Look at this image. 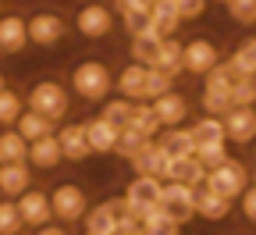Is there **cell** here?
<instances>
[{"label": "cell", "mask_w": 256, "mask_h": 235, "mask_svg": "<svg viewBox=\"0 0 256 235\" xmlns=\"http://www.w3.org/2000/svg\"><path fill=\"white\" fill-rule=\"evenodd\" d=\"M200 107H203V114H214V118H220L224 111L232 107V100H228V93H217V89H203V93H200Z\"/></svg>", "instance_id": "37"}, {"label": "cell", "mask_w": 256, "mask_h": 235, "mask_svg": "<svg viewBox=\"0 0 256 235\" xmlns=\"http://www.w3.org/2000/svg\"><path fill=\"white\" fill-rule=\"evenodd\" d=\"M32 235H72V231H68V224H60V221H46L40 228H32Z\"/></svg>", "instance_id": "43"}, {"label": "cell", "mask_w": 256, "mask_h": 235, "mask_svg": "<svg viewBox=\"0 0 256 235\" xmlns=\"http://www.w3.org/2000/svg\"><path fill=\"white\" fill-rule=\"evenodd\" d=\"M164 167H168V150L160 146L156 139H150L136 157H132V171L136 175H153V178H164Z\"/></svg>", "instance_id": "19"}, {"label": "cell", "mask_w": 256, "mask_h": 235, "mask_svg": "<svg viewBox=\"0 0 256 235\" xmlns=\"http://www.w3.org/2000/svg\"><path fill=\"white\" fill-rule=\"evenodd\" d=\"M110 235H142V228H139V224H118Z\"/></svg>", "instance_id": "45"}, {"label": "cell", "mask_w": 256, "mask_h": 235, "mask_svg": "<svg viewBox=\"0 0 256 235\" xmlns=\"http://www.w3.org/2000/svg\"><path fill=\"white\" fill-rule=\"evenodd\" d=\"M249 182H252V185H256V171H252V175H249Z\"/></svg>", "instance_id": "46"}, {"label": "cell", "mask_w": 256, "mask_h": 235, "mask_svg": "<svg viewBox=\"0 0 256 235\" xmlns=\"http://www.w3.org/2000/svg\"><path fill=\"white\" fill-rule=\"evenodd\" d=\"M57 136V146H60V160H86L92 150H89V139H86V125L82 121H72V125H64L60 132H54Z\"/></svg>", "instance_id": "12"}, {"label": "cell", "mask_w": 256, "mask_h": 235, "mask_svg": "<svg viewBox=\"0 0 256 235\" xmlns=\"http://www.w3.org/2000/svg\"><path fill=\"white\" fill-rule=\"evenodd\" d=\"M25 111V96L14 89V86H0V128L4 125H14L18 121V114Z\"/></svg>", "instance_id": "29"}, {"label": "cell", "mask_w": 256, "mask_h": 235, "mask_svg": "<svg viewBox=\"0 0 256 235\" xmlns=\"http://www.w3.org/2000/svg\"><path fill=\"white\" fill-rule=\"evenodd\" d=\"M206 178V167L196 160V153L192 157H168V167H164V182H185L192 189H200Z\"/></svg>", "instance_id": "15"}, {"label": "cell", "mask_w": 256, "mask_h": 235, "mask_svg": "<svg viewBox=\"0 0 256 235\" xmlns=\"http://www.w3.org/2000/svg\"><path fill=\"white\" fill-rule=\"evenodd\" d=\"M121 25H124V32H128V36H139V32L150 25V8H136V11L121 15Z\"/></svg>", "instance_id": "40"}, {"label": "cell", "mask_w": 256, "mask_h": 235, "mask_svg": "<svg viewBox=\"0 0 256 235\" xmlns=\"http://www.w3.org/2000/svg\"><path fill=\"white\" fill-rule=\"evenodd\" d=\"M82 125H86V139H89V150H92V153H114L118 125H110L107 118H89V121H82Z\"/></svg>", "instance_id": "22"}, {"label": "cell", "mask_w": 256, "mask_h": 235, "mask_svg": "<svg viewBox=\"0 0 256 235\" xmlns=\"http://www.w3.org/2000/svg\"><path fill=\"white\" fill-rule=\"evenodd\" d=\"M32 185V167L25 160H14V164H0V196L14 199L18 192H25Z\"/></svg>", "instance_id": "20"}, {"label": "cell", "mask_w": 256, "mask_h": 235, "mask_svg": "<svg viewBox=\"0 0 256 235\" xmlns=\"http://www.w3.org/2000/svg\"><path fill=\"white\" fill-rule=\"evenodd\" d=\"M124 125L136 128L139 136H146V139H156V136H160V121H156V114H153V107H150V100H136V104H132V114H128Z\"/></svg>", "instance_id": "25"}, {"label": "cell", "mask_w": 256, "mask_h": 235, "mask_svg": "<svg viewBox=\"0 0 256 235\" xmlns=\"http://www.w3.org/2000/svg\"><path fill=\"white\" fill-rule=\"evenodd\" d=\"M114 8H118V15H128V11H136V8H150L146 0H114Z\"/></svg>", "instance_id": "44"}, {"label": "cell", "mask_w": 256, "mask_h": 235, "mask_svg": "<svg viewBox=\"0 0 256 235\" xmlns=\"http://www.w3.org/2000/svg\"><path fill=\"white\" fill-rule=\"evenodd\" d=\"M14 128H18V136L25 139V143H32V139H40V136H50L54 132V121L50 118H43V114H36V111H22L18 114V121H14Z\"/></svg>", "instance_id": "27"}, {"label": "cell", "mask_w": 256, "mask_h": 235, "mask_svg": "<svg viewBox=\"0 0 256 235\" xmlns=\"http://www.w3.org/2000/svg\"><path fill=\"white\" fill-rule=\"evenodd\" d=\"M25 224H22V214L14 207V199H0V235H22Z\"/></svg>", "instance_id": "32"}, {"label": "cell", "mask_w": 256, "mask_h": 235, "mask_svg": "<svg viewBox=\"0 0 256 235\" xmlns=\"http://www.w3.org/2000/svg\"><path fill=\"white\" fill-rule=\"evenodd\" d=\"M146 143H150L146 136H139V132H136V128H128V125H121V128H118L114 153H118V157H124V160H132V157H136V153H139Z\"/></svg>", "instance_id": "31"}, {"label": "cell", "mask_w": 256, "mask_h": 235, "mask_svg": "<svg viewBox=\"0 0 256 235\" xmlns=\"http://www.w3.org/2000/svg\"><path fill=\"white\" fill-rule=\"evenodd\" d=\"M86 221V235H110L118 228V199H104L82 214Z\"/></svg>", "instance_id": "18"}, {"label": "cell", "mask_w": 256, "mask_h": 235, "mask_svg": "<svg viewBox=\"0 0 256 235\" xmlns=\"http://www.w3.org/2000/svg\"><path fill=\"white\" fill-rule=\"evenodd\" d=\"M224 8L235 25H256V0H228Z\"/></svg>", "instance_id": "35"}, {"label": "cell", "mask_w": 256, "mask_h": 235, "mask_svg": "<svg viewBox=\"0 0 256 235\" xmlns=\"http://www.w3.org/2000/svg\"><path fill=\"white\" fill-rule=\"evenodd\" d=\"M160 189H164V178H153V175H136L124 189V199L132 203L139 214L146 207H156L160 203Z\"/></svg>", "instance_id": "13"}, {"label": "cell", "mask_w": 256, "mask_h": 235, "mask_svg": "<svg viewBox=\"0 0 256 235\" xmlns=\"http://www.w3.org/2000/svg\"><path fill=\"white\" fill-rule=\"evenodd\" d=\"M150 64H153V68H160V72H168L171 79H178V75H182V40H178V36L156 40Z\"/></svg>", "instance_id": "17"}, {"label": "cell", "mask_w": 256, "mask_h": 235, "mask_svg": "<svg viewBox=\"0 0 256 235\" xmlns=\"http://www.w3.org/2000/svg\"><path fill=\"white\" fill-rule=\"evenodd\" d=\"M252 86H256V72H252Z\"/></svg>", "instance_id": "49"}, {"label": "cell", "mask_w": 256, "mask_h": 235, "mask_svg": "<svg viewBox=\"0 0 256 235\" xmlns=\"http://www.w3.org/2000/svg\"><path fill=\"white\" fill-rule=\"evenodd\" d=\"M171 86H174V79H171L168 72H160V68H153V64H146V100L168 93Z\"/></svg>", "instance_id": "36"}, {"label": "cell", "mask_w": 256, "mask_h": 235, "mask_svg": "<svg viewBox=\"0 0 256 235\" xmlns=\"http://www.w3.org/2000/svg\"><path fill=\"white\" fill-rule=\"evenodd\" d=\"M203 11H206V0H174V15L182 22H196L203 18Z\"/></svg>", "instance_id": "41"}, {"label": "cell", "mask_w": 256, "mask_h": 235, "mask_svg": "<svg viewBox=\"0 0 256 235\" xmlns=\"http://www.w3.org/2000/svg\"><path fill=\"white\" fill-rule=\"evenodd\" d=\"M228 64H232V72H235V75H252V72H256V36L242 40V43L232 50Z\"/></svg>", "instance_id": "30"}, {"label": "cell", "mask_w": 256, "mask_h": 235, "mask_svg": "<svg viewBox=\"0 0 256 235\" xmlns=\"http://www.w3.org/2000/svg\"><path fill=\"white\" fill-rule=\"evenodd\" d=\"M238 210H242V217L256 228V185L249 182L246 189H242V196H238Z\"/></svg>", "instance_id": "42"}, {"label": "cell", "mask_w": 256, "mask_h": 235, "mask_svg": "<svg viewBox=\"0 0 256 235\" xmlns=\"http://www.w3.org/2000/svg\"><path fill=\"white\" fill-rule=\"evenodd\" d=\"M68 89L78 100H86V104H104L107 93L114 89V72L100 57H82V61H75V68H72Z\"/></svg>", "instance_id": "1"}, {"label": "cell", "mask_w": 256, "mask_h": 235, "mask_svg": "<svg viewBox=\"0 0 256 235\" xmlns=\"http://www.w3.org/2000/svg\"><path fill=\"white\" fill-rule=\"evenodd\" d=\"M28 47V32H25V18L22 15H4L0 11V54L14 57Z\"/></svg>", "instance_id": "14"}, {"label": "cell", "mask_w": 256, "mask_h": 235, "mask_svg": "<svg viewBox=\"0 0 256 235\" xmlns=\"http://www.w3.org/2000/svg\"><path fill=\"white\" fill-rule=\"evenodd\" d=\"M224 121V136H228V143H252L256 139V104H246V107H228L220 114Z\"/></svg>", "instance_id": "10"}, {"label": "cell", "mask_w": 256, "mask_h": 235, "mask_svg": "<svg viewBox=\"0 0 256 235\" xmlns=\"http://www.w3.org/2000/svg\"><path fill=\"white\" fill-rule=\"evenodd\" d=\"M0 11H4V0H0Z\"/></svg>", "instance_id": "51"}, {"label": "cell", "mask_w": 256, "mask_h": 235, "mask_svg": "<svg viewBox=\"0 0 256 235\" xmlns=\"http://www.w3.org/2000/svg\"><path fill=\"white\" fill-rule=\"evenodd\" d=\"M192 139H196V146H210V143H228V136H224V121L214 118V114H203L200 121L188 125Z\"/></svg>", "instance_id": "26"}, {"label": "cell", "mask_w": 256, "mask_h": 235, "mask_svg": "<svg viewBox=\"0 0 256 235\" xmlns=\"http://www.w3.org/2000/svg\"><path fill=\"white\" fill-rule=\"evenodd\" d=\"M232 214V199H224L220 192H214V189H206V185H200L196 189V217H203V221H224Z\"/></svg>", "instance_id": "21"}, {"label": "cell", "mask_w": 256, "mask_h": 235, "mask_svg": "<svg viewBox=\"0 0 256 235\" xmlns=\"http://www.w3.org/2000/svg\"><path fill=\"white\" fill-rule=\"evenodd\" d=\"M0 86H4V72H0Z\"/></svg>", "instance_id": "48"}, {"label": "cell", "mask_w": 256, "mask_h": 235, "mask_svg": "<svg viewBox=\"0 0 256 235\" xmlns=\"http://www.w3.org/2000/svg\"><path fill=\"white\" fill-rule=\"evenodd\" d=\"M25 164L36 167V171H54V167L60 164V146H57V136L50 132V136H40L32 139L28 150H25Z\"/></svg>", "instance_id": "16"}, {"label": "cell", "mask_w": 256, "mask_h": 235, "mask_svg": "<svg viewBox=\"0 0 256 235\" xmlns=\"http://www.w3.org/2000/svg\"><path fill=\"white\" fill-rule=\"evenodd\" d=\"M153 47H156V40H153V36H146V32H139V36H132V47H128V54H132V61H136V64H150Z\"/></svg>", "instance_id": "39"}, {"label": "cell", "mask_w": 256, "mask_h": 235, "mask_svg": "<svg viewBox=\"0 0 256 235\" xmlns=\"http://www.w3.org/2000/svg\"><path fill=\"white\" fill-rule=\"evenodd\" d=\"M156 143L168 150V157H192V153H196V139H192V132L185 125L164 128V136H160Z\"/></svg>", "instance_id": "24"}, {"label": "cell", "mask_w": 256, "mask_h": 235, "mask_svg": "<svg viewBox=\"0 0 256 235\" xmlns=\"http://www.w3.org/2000/svg\"><path fill=\"white\" fill-rule=\"evenodd\" d=\"M22 96H25V107H28V111L50 118L54 125L64 121V118H68V111H72V89L64 86L60 79H36Z\"/></svg>", "instance_id": "2"}, {"label": "cell", "mask_w": 256, "mask_h": 235, "mask_svg": "<svg viewBox=\"0 0 256 235\" xmlns=\"http://www.w3.org/2000/svg\"><path fill=\"white\" fill-rule=\"evenodd\" d=\"M46 196H50L54 221H60V224H75V221H82V214L89 210V192H86L82 185H75V182H60V185H54Z\"/></svg>", "instance_id": "3"}, {"label": "cell", "mask_w": 256, "mask_h": 235, "mask_svg": "<svg viewBox=\"0 0 256 235\" xmlns=\"http://www.w3.org/2000/svg\"><path fill=\"white\" fill-rule=\"evenodd\" d=\"M203 185H206V189H214V192H220L224 199H232V203H235V199L242 196V189L249 185V167H246L242 160L228 157L224 164L210 167L206 178H203Z\"/></svg>", "instance_id": "4"}, {"label": "cell", "mask_w": 256, "mask_h": 235, "mask_svg": "<svg viewBox=\"0 0 256 235\" xmlns=\"http://www.w3.org/2000/svg\"><path fill=\"white\" fill-rule=\"evenodd\" d=\"M228 100H232V107L256 104V86H252V75H238V79L228 86Z\"/></svg>", "instance_id": "33"}, {"label": "cell", "mask_w": 256, "mask_h": 235, "mask_svg": "<svg viewBox=\"0 0 256 235\" xmlns=\"http://www.w3.org/2000/svg\"><path fill=\"white\" fill-rule=\"evenodd\" d=\"M75 32L82 40H104L114 32V11L104 0H89L75 11Z\"/></svg>", "instance_id": "5"}, {"label": "cell", "mask_w": 256, "mask_h": 235, "mask_svg": "<svg viewBox=\"0 0 256 235\" xmlns=\"http://www.w3.org/2000/svg\"><path fill=\"white\" fill-rule=\"evenodd\" d=\"M132 104L136 100H128V96H118V100H104V111H100V118H107L110 125H124L128 121V114H132Z\"/></svg>", "instance_id": "34"}, {"label": "cell", "mask_w": 256, "mask_h": 235, "mask_svg": "<svg viewBox=\"0 0 256 235\" xmlns=\"http://www.w3.org/2000/svg\"><path fill=\"white\" fill-rule=\"evenodd\" d=\"M232 153H228V143H210V146H196V160L206 167V171H210V167H217V164H224V160H228Z\"/></svg>", "instance_id": "38"}, {"label": "cell", "mask_w": 256, "mask_h": 235, "mask_svg": "<svg viewBox=\"0 0 256 235\" xmlns=\"http://www.w3.org/2000/svg\"><path fill=\"white\" fill-rule=\"evenodd\" d=\"M217 61H220V50L206 36H196V40L182 43V72H188V75H206Z\"/></svg>", "instance_id": "8"}, {"label": "cell", "mask_w": 256, "mask_h": 235, "mask_svg": "<svg viewBox=\"0 0 256 235\" xmlns=\"http://www.w3.org/2000/svg\"><path fill=\"white\" fill-rule=\"evenodd\" d=\"M146 4H153V0H146Z\"/></svg>", "instance_id": "52"}, {"label": "cell", "mask_w": 256, "mask_h": 235, "mask_svg": "<svg viewBox=\"0 0 256 235\" xmlns=\"http://www.w3.org/2000/svg\"><path fill=\"white\" fill-rule=\"evenodd\" d=\"M25 150H28V143L18 136L14 125H4V128H0V164L25 160Z\"/></svg>", "instance_id": "28"}, {"label": "cell", "mask_w": 256, "mask_h": 235, "mask_svg": "<svg viewBox=\"0 0 256 235\" xmlns=\"http://www.w3.org/2000/svg\"><path fill=\"white\" fill-rule=\"evenodd\" d=\"M160 207L174 224H185L196 217V189L185 185V182H164L160 189Z\"/></svg>", "instance_id": "6"}, {"label": "cell", "mask_w": 256, "mask_h": 235, "mask_svg": "<svg viewBox=\"0 0 256 235\" xmlns=\"http://www.w3.org/2000/svg\"><path fill=\"white\" fill-rule=\"evenodd\" d=\"M217 4H228V0H217Z\"/></svg>", "instance_id": "50"}, {"label": "cell", "mask_w": 256, "mask_h": 235, "mask_svg": "<svg viewBox=\"0 0 256 235\" xmlns=\"http://www.w3.org/2000/svg\"><path fill=\"white\" fill-rule=\"evenodd\" d=\"M150 107H153V114H156L160 128H171V125L188 121V100H185L182 93H174V86H171L168 93L153 96V100H150Z\"/></svg>", "instance_id": "11"}, {"label": "cell", "mask_w": 256, "mask_h": 235, "mask_svg": "<svg viewBox=\"0 0 256 235\" xmlns=\"http://www.w3.org/2000/svg\"><path fill=\"white\" fill-rule=\"evenodd\" d=\"M118 93L128 100H146V64H124L118 75Z\"/></svg>", "instance_id": "23"}, {"label": "cell", "mask_w": 256, "mask_h": 235, "mask_svg": "<svg viewBox=\"0 0 256 235\" xmlns=\"http://www.w3.org/2000/svg\"><path fill=\"white\" fill-rule=\"evenodd\" d=\"M25 32H28V43L32 47H57L64 40V32H68V22H64L57 11H36L32 18H25Z\"/></svg>", "instance_id": "7"}, {"label": "cell", "mask_w": 256, "mask_h": 235, "mask_svg": "<svg viewBox=\"0 0 256 235\" xmlns=\"http://www.w3.org/2000/svg\"><path fill=\"white\" fill-rule=\"evenodd\" d=\"M14 207H18V214H22V224H25V228H40V224L54 221L50 196H46L43 189H36V185H28L25 192H18V196H14Z\"/></svg>", "instance_id": "9"}, {"label": "cell", "mask_w": 256, "mask_h": 235, "mask_svg": "<svg viewBox=\"0 0 256 235\" xmlns=\"http://www.w3.org/2000/svg\"><path fill=\"white\" fill-rule=\"evenodd\" d=\"M252 157H256V139H252Z\"/></svg>", "instance_id": "47"}]
</instances>
